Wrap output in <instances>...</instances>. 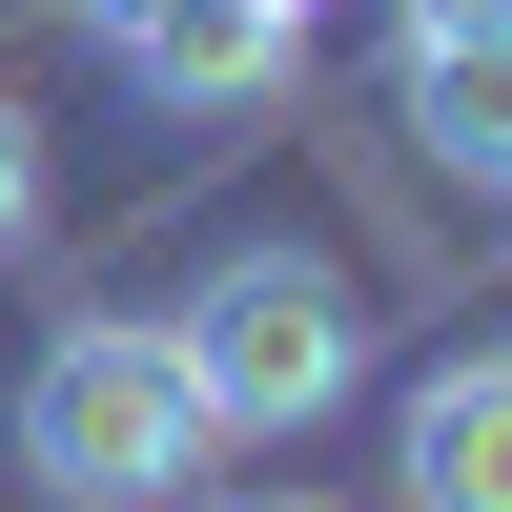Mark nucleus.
<instances>
[{
	"mask_svg": "<svg viewBox=\"0 0 512 512\" xmlns=\"http://www.w3.org/2000/svg\"><path fill=\"white\" fill-rule=\"evenodd\" d=\"M0 451H21L41 512H185L226 431H205V390H185V349H164V308H82V328H41V349H21Z\"/></svg>",
	"mask_w": 512,
	"mask_h": 512,
	"instance_id": "nucleus-1",
	"label": "nucleus"
},
{
	"mask_svg": "<svg viewBox=\"0 0 512 512\" xmlns=\"http://www.w3.org/2000/svg\"><path fill=\"white\" fill-rule=\"evenodd\" d=\"M164 349H185V390H205L226 451H308L328 410L369 390V287L308 267V246H226V267L164 308Z\"/></svg>",
	"mask_w": 512,
	"mask_h": 512,
	"instance_id": "nucleus-2",
	"label": "nucleus"
},
{
	"mask_svg": "<svg viewBox=\"0 0 512 512\" xmlns=\"http://www.w3.org/2000/svg\"><path fill=\"white\" fill-rule=\"evenodd\" d=\"M123 82H144L164 123H246V103H287V62H308V21L287 0H144V21L103 41Z\"/></svg>",
	"mask_w": 512,
	"mask_h": 512,
	"instance_id": "nucleus-3",
	"label": "nucleus"
},
{
	"mask_svg": "<svg viewBox=\"0 0 512 512\" xmlns=\"http://www.w3.org/2000/svg\"><path fill=\"white\" fill-rule=\"evenodd\" d=\"M410 512H512V349H451L410 369V431H390Z\"/></svg>",
	"mask_w": 512,
	"mask_h": 512,
	"instance_id": "nucleus-4",
	"label": "nucleus"
},
{
	"mask_svg": "<svg viewBox=\"0 0 512 512\" xmlns=\"http://www.w3.org/2000/svg\"><path fill=\"white\" fill-rule=\"evenodd\" d=\"M390 123L451 164V185L512 205V41H390Z\"/></svg>",
	"mask_w": 512,
	"mask_h": 512,
	"instance_id": "nucleus-5",
	"label": "nucleus"
},
{
	"mask_svg": "<svg viewBox=\"0 0 512 512\" xmlns=\"http://www.w3.org/2000/svg\"><path fill=\"white\" fill-rule=\"evenodd\" d=\"M41 205H62V164H41V103H21V82H0V267H21V246H41Z\"/></svg>",
	"mask_w": 512,
	"mask_h": 512,
	"instance_id": "nucleus-6",
	"label": "nucleus"
},
{
	"mask_svg": "<svg viewBox=\"0 0 512 512\" xmlns=\"http://www.w3.org/2000/svg\"><path fill=\"white\" fill-rule=\"evenodd\" d=\"M390 41H512V0H390Z\"/></svg>",
	"mask_w": 512,
	"mask_h": 512,
	"instance_id": "nucleus-7",
	"label": "nucleus"
},
{
	"mask_svg": "<svg viewBox=\"0 0 512 512\" xmlns=\"http://www.w3.org/2000/svg\"><path fill=\"white\" fill-rule=\"evenodd\" d=\"M123 21H144V0H62V41H123Z\"/></svg>",
	"mask_w": 512,
	"mask_h": 512,
	"instance_id": "nucleus-8",
	"label": "nucleus"
},
{
	"mask_svg": "<svg viewBox=\"0 0 512 512\" xmlns=\"http://www.w3.org/2000/svg\"><path fill=\"white\" fill-rule=\"evenodd\" d=\"M226 512H349V492H226Z\"/></svg>",
	"mask_w": 512,
	"mask_h": 512,
	"instance_id": "nucleus-9",
	"label": "nucleus"
},
{
	"mask_svg": "<svg viewBox=\"0 0 512 512\" xmlns=\"http://www.w3.org/2000/svg\"><path fill=\"white\" fill-rule=\"evenodd\" d=\"M287 21H308V0H287Z\"/></svg>",
	"mask_w": 512,
	"mask_h": 512,
	"instance_id": "nucleus-10",
	"label": "nucleus"
}]
</instances>
